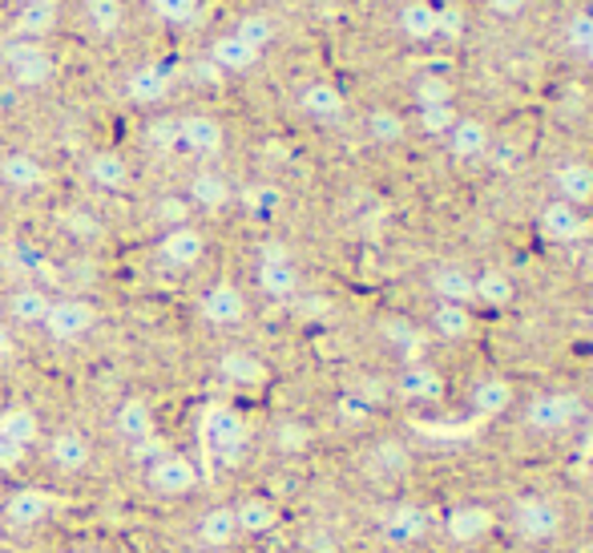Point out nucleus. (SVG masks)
<instances>
[{
	"label": "nucleus",
	"instance_id": "nucleus-1",
	"mask_svg": "<svg viewBox=\"0 0 593 553\" xmlns=\"http://www.w3.org/2000/svg\"><path fill=\"white\" fill-rule=\"evenodd\" d=\"M202 440H206V449H211L223 465H235L250 444L247 416L238 413V408H231V404H214L211 413L202 416Z\"/></svg>",
	"mask_w": 593,
	"mask_h": 553
},
{
	"label": "nucleus",
	"instance_id": "nucleus-2",
	"mask_svg": "<svg viewBox=\"0 0 593 553\" xmlns=\"http://www.w3.org/2000/svg\"><path fill=\"white\" fill-rule=\"evenodd\" d=\"M202 473H198L194 456L186 453H158L146 465V489L161 501H182L190 493H198Z\"/></svg>",
	"mask_w": 593,
	"mask_h": 553
},
{
	"label": "nucleus",
	"instance_id": "nucleus-3",
	"mask_svg": "<svg viewBox=\"0 0 593 553\" xmlns=\"http://www.w3.org/2000/svg\"><path fill=\"white\" fill-rule=\"evenodd\" d=\"M585 420V400L578 392H541L525 408V425L533 432H569Z\"/></svg>",
	"mask_w": 593,
	"mask_h": 553
},
{
	"label": "nucleus",
	"instance_id": "nucleus-4",
	"mask_svg": "<svg viewBox=\"0 0 593 553\" xmlns=\"http://www.w3.org/2000/svg\"><path fill=\"white\" fill-rule=\"evenodd\" d=\"M57 501H53L49 489L41 485H16L9 497H4V509H0V521L13 529V533H33L53 517Z\"/></svg>",
	"mask_w": 593,
	"mask_h": 553
},
{
	"label": "nucleus",
	"instance_id": "nucleus-5",
	"mask_svg": "<svg viewBox=\"0 0 593 553\" xmlns=\"http://www.w3.org/2000/svg\"><path fill=\"white\" fill-rule=\"evenodd\" d=\"M45 336L57 343H77V340H86L89 331L98 327V307L89 300H53L49 303V312H45Z\"/></svg>",
	"mask_w": 593,
	"mask_h": 553
},
{
	"label": "nucleus",
	"instance_id": "nucleus-6",
	"mask_svg": "<svg viewBox=\"0 0 593 553\" xmlns=\"http://www.w3.org/2000/svg\"><path fill=\"white\" fill-rule=\"evenodd\" d=\"M0 61L9 69L21 89H41L53 81V57L41 49L37 41H13V45H4L0 49Z\"/></svg>",
	"mask_w": 593,
	"mask_h": 553
},
{
	"label": "nucleus",
	"instance_id": "nucleus-7",
	"mask_svg": "<svg viewBox=\"0 0 593 553\" xmlns=\"http://www.w3.org/2000/svg\"><path fill=\"white\" fill-rule=\"evenodd\" d=\"M566 526V517L557 509L549 497H521L513 505V529H517L521 538L533 541V545H545V541H553Z\"/></svg>",
	"mask_w": 593,
	"mask_h": 553
},
{
	"label": "nucleus",
	"instance_id": "nucleus-8",
	"mask_svg": "<svg viewBox=\"0 0 593 553\" xmlns=\"http://www.w3.org/2000/svg\"><path fill=\"white\" fill-rule=\"evenodd\" d=\"M231 514H235V526H238V538H267L275 529L283 526V509L275 497L267 493H247V497H238L231 505Z\"/></svg>",
	"mask_w": 593,
	"mask_h": 553
},
{
	"label": "nucleus",
	"instance_id": "nucleus-9",
	"mask_svg": "<svg viewBox=\"0 0 593 553\" xmlns=\"http://www.w3.org/2000/svg\"><path fill=\"white\" fill-rule=\"evenodd\" d=\"M45 461H49V469L65 473V477H77L93 461V444H89V437L81 428H57L49 437V444H45Z\"/></svg>",
	"mask_w": 593,
	"mask_h": 553
},
{
	"label": "nucleus",
	"instance_id": "nucleus-10",
	"mask_svg": "<svg viewBox=\"0 0 593 553\" xmlns=\"http://www.w3.org/2000/svg\"><path fill=\"white\" fill-rule=\"evenodd\" d=\"M198 315H202V324L211 327H238L247 319V295L235 283H214V287L202 291Z\"/></svg>",
	"mask_w": 593,
	"mask_h": 553
},
{
	"label": "nucleus",
	"instance_id": "nucleus-11",
	"mask_svg": "<svg viewBox=\"0 0 593 553\" xmlns=\"http://www.w3.org/2000/svg\"><path fill=\"white\" fill-rule=\"evenodd\" d=\"M158 255H161V263L174 267V271H190V267H198L202 263V255H206V235H202L194 223L170 227L161 235Z\"/></svg>",
	"mask_w": 593,
	"mask_h": 553
},
{
	"label": "nucleus",
	"instance_id": "nucleus-12",
	"mask_svg": "<svg viewBox=\"0 0 593 553\" xmlns=\"http://www.w3.org/2000/svg\"><path fill=\"white\" fill-rule=\"evenodd\" d=\"M440 526H445L448 541H457V545H477V541H484L493 533L496 517H493V509H484V505L465 501V505H452Z\"/></svg>",
	"mask_w": 593,
	"mask_h": 553
},
{
	"label": "nucleus",
	"instance_id": "nucleus-13",
	"mask_svg": "<svg viewBox=\"0 0 593 553\" xmlns=\"http://www.w3.org/2000/svg\"><path fill=\"white\" fill-rule=\"evenodd\" d=\"M178 146L190 150L194 158H214L226 146V129L211 114H186L178 117Z\"/></svg>",
	"mask_w": 593,
	"mask_h": 553
},
{
	"label": "nucleus",
	"instance_id": "nucleus-14",
	"mask_svg": "<svg viewBox=\"0 0 593 553\" xmlns=\"http://www.w3.org/2000/svg\"><path fill=\"white\" fill-rule=\"evenodd\" d=\"M113 432L125 440V444H146L154 432H158V416H154V404L146 396H125L113 413Z\"/></svg>",
	"mask_w": 593,
	"mask_h": 553
},
{
	"label": "nucleus",
	"instance_id": "nucleus-15",
	"mask_svg": "<svg viewBox=\"0 0 593 553\" xmlns=\"http://www.w3.org/2000/svg\"><path fill=\"white\" fill-rule=\"evenodd\" d=\"M194 541L202 545L206 553H223L231 550L238 541V526H235V514H231V505H211V509H202L194 517Z\"/></svg>",
	"mask_w": 593,
	"mask_h": 553
},
{
	"label": "nucleus",
	"instance_id": "nucleus-16",
	"mask_svg": "<svg viewBox=\"0 0 593 553\" xmlns=\"http://www.w3.org/2000/svg\"><path fill=\"white\" fill-rule=\"evenodd\" d=\"M255 279H259L262 295H271V300H291L299 291L295 263H291L287 251H279V247H267V251H262L259 267H255Z\"/></svg>",
	"mask_w": 593,
	"mask_h": 553
},
{
	"label": "nucleus",
	"instance_id": "nucleus-17",
	"mask_svg": "<svg viewBox=\"0 0 593 553\" xmlns=\"http://www.w3.org/2000/svg\"><path fill=\"white\" fill-rule=\"evenodd\" d=\"M219 376L231 388H262L267 376H271V368H267L262 356L247 352V348H231V352L219 356Z\"/></svg>",
	"mask_w": 593,
	"mask_h": 553
},
{
	"label": "nucleus",
	"instance_id": "nucleus-18",
	"mask_svg": "<svg viewBox=\"0 0 593 553\" xmlns=\"http://www.w3.org/2000/svg\"><path fill=\"white\" fill-rule=\"evenodd\" d=\"M49 182V170L25 150H9L0 158V187L16 190V194H33Z\"/></svg>",
	"mask_w": 593,
	"mask_h": 553
},
{
	"label": "nucleus",
	"instance_id": "nucleus-19",
	"mask_svg": "<svg viewBox=\"0 0 593 553\" xmlns=\"http://www.w3.org/2000/svg\"><path fill=\"white\" fill-rule=\"evenodd\" d=\"M433 529V517L424 514L421 505L400 501L392 514L383 517V538L395 541V545H412V541H424Z\"/></svg>",
	"mask_w": 593,
	"mask_h": 553
},
{
	"label": "nucleus",
	"instance_id": "nucleus-20",
	"mask_svg": "<svg viewBox=\"0 0 593 553\" xmlns=\"http://www.w3.org/2000/svg\"><path fill=\"white\" fill-rule=\"evenodd\" d=\"M541 230H545V239H553V242H578L585 239L590 223H585V214H581L578 206L553 199L541 211Z\"/></svg>",
	"mask_w": 593,
	"mask_h": 553
},
{
	"label": "nucleus",
	"instance_id": "nucleus-21",
	"mask_svg": "<svg viewBox=\"0 0 593 553\" xmlns=\"http://www.w3.org/2000/svg\"><path fill=\"white\" fill-rule=\"evenodd\" d=\"M513 400H517V388L505 376H484L469 388V408L477 416H501L513 408Z\"/></svg>",
	"mask_w": 593,
	"mask_h": 553
},
{
	"label": "nucleus",
	"instance_id": "nucleus-22",
	"mask_svg": "<svg viewBox=\"0 0 593 553\" xmlns=\"http://www.w3.org/2000/svg\"><path fill=\"white\" fill-rule=\"evenodd\" d=\"M395 392L404 396V400H416V404H433L445 396V376L428 364H409L400 376H395Z\"/></svg>",
	"mask_w": 593,
	"mask_h": 553
},
{
	"label": "nucleus",
	"instance_id": "nucleus-23",
	"mask_svg": "<svg viewBox=\"0 0 593 553\" xmlns=\"http://www.w3.org/2000/svg\"><path fill=\"white\" fill-rule=\"evenodd\" d=\"M86 174H89V182H93V187L110 190V194H113V190L130 187V162H125L118 150H93V154H89Z\"/></svg>",
	"mask_w": 593,
	"mask_h": 553
},
{
	"label": "nucleus",
	"instance_id": "nucleus-24",
	"mask_svg": "<svg viewBox=\"0 0 593 553\" xmlns=\"http://www.w3.org/2000/svg\"><path fill=\"white\" fill-rule=\"evenodd\" d=\"M125 93H130L134 105H158L170 93V74L161 65H137L130 81H125Z\"/></svg>",
	"mask_w": 593,
	"mask_h": 553
},
{
	"label": "nucleus",
	"instance_id": "nucleus-25",
	"mask_svg": "<svg viewBox=\"0 0 593 553\" xmlns=\"http://www.w3.org/2000/svg\"><path fill=\"white\" fill-rule=\"evenodd\" d=\"M557 194H561V202H569V206H585V202H593V166L590 162H566L557 166Z\"/></svg>",
	"mask_w": 593,
	"mask_h": 553
},
{
	"label": "nucleus",
	"instance_id": "nucleus-26",
	"mask_svg": "<svg viewBox=\"0 0 593 553\" xmlns=\"http://www.w3.org/2000/svg\"><path fill=\"white\" fill-rule=\"evenodd\" d=\"M186 202L198 206V211H223L231 202V182L223 174H214V170H198L190 178V187H186Z\"/></svg>",
	"mask_w": 593,
	"mask_h": 553
},
{
	"label": "nucleus",
	"instance_id": "nucleus-27",
	"mask_svg": "<svg viewBox=\"0 0 593 553\" xmlns=\"http://www.w3.org/2000/svg\"><path fill=\"white\" fill-rule=\"evenodd\" d=\"M299 105H303V114L315 117V122L344 117V93H339L332 81H311V86L299 93Z\"/></svg>",
	"mask_w": 593,
	"mask_h": 553
},
{
	"label": "nucleus",
	"instance_id": "nucleus-28",
	"mask_svg": "<svg viewBox=\"0 0 593 553\" xmlns=\"http://www.w3.org/2000/svg\"><path fill=\"white\" fill-rule=\"evenodd\" d=\"M448 150L457 154V158H481L489 150V126H484L481 117H457V126L448 129Z\"/></svg>",
	"mask_w": 593,
	"mask_h": 553
},
{
	"label": "nucleus",
	"instance_id": "nucleus-29",
	"mask_svg": "<svg viewBox=\"0 0 593 553\" xmlns=\"http://www.w3.org/2000/svg\"><path fill=\"white\" fill-rule=\"evenodd\" d=\"M433 291L440 295V303H460V307H469L477 300V291H472V275L465 267H436L433 271Z\"/></svg>",
	"mask_w": 593,
	"mask_h": 553
},
{
	"label": "nucleus",
	"instance_id": "nucleus-30",
	"mask_svg": "<svg viewBox=\"0 0 593 553\" xmlns=\"http://www.w3.org/2000/svg\"><path fill=\"white\" fill-rule=\"evenodd\" d=\"M211 61L223 69V74H247L250 65L259 61V49H250L247 41H238L235 33H226L211 45Z\"/></svg>",
	"mask_w": 593,
	"mask_h": 553
},
{
	"label": "nucleus",
	"instance_id": "nucleus-31",
	"mask_svg": "<svg viewBox=\"0 0 593 553\" xmlns=\"http://www.w3.org/2000/svg\"><path fill=\"white\" fill-rule=\"evenodd\" d=\"M49 295L41 287H16L13 295H9V315H13L16 324L25 327H41L45 324V312H49Z\"/></svg>",
	"mask_w": 593,
	"mask_h": 553
},
{
	"label": "nucleus",
	"instance_id": "nucleus-32",
	"mask_svg": "<svg viewBox=\"0 0 593 553\" xmlns=\"http://www.w3.org/2000/svg\"><path fill=\"white\" fill-rule=\"evenodd\" d=\"M400 29H404L412 41L436 37V33H440L436 4H428V0H412V4H404V9H400Z\"/></svg>",
	"mask_w": 593,
	"mask_h": 553
},
{
	"label": "nucleus",
	"instance_id": "nucleus-33",
	"mask_svg": "<svg viewBox=\"0 0 593 553\" xmlns=\"http://www.w3.org/2000/svg\"><path fill=\"white\" fill-rule=\"evenodd\" d=\"M472 291H477V300L489 303V307H508L513 295H517V291H513V279H508L505 271H496V267L472 275Z\"/></svg>",
	"mask_w": 593,
	"mask_h": 553
},
{
	"label": "nucleus",
	"instance_id": "nucleus-34",
	"mask_svg": "<svg viewBox=\"0 0 593 553\" xmlns=\"http://www.w3.org/2000/svg\"><path fill=\"white\" fill-rule=\"evenodd\" d=\"M433 327L436 336H445V340H465V336H472V312L460 307V303H436Z\"/></svg>",
	"mask_w": 593,
	"mask_h": 553
},
{
	"label": "nucleus",
	"instance_id": "nucleus-35",
	"mask_svg": "<svg viewBox=\"0 0 593 553\" xmlns=\"http://www.w3.org/2000/svg\"><path fill=\"white\" fill-rule=\"evenodd\" d=\"M53 21H57V4L53 0H29L21 16H16V33L25 41H37L41 33H49Z\"/></svg>",
	"mask_w": 593,
	"mask_h": 553
},
{
	"label": "nucleus",
	"instance_id": "nucleus-36",
	"mask_svg": "<svg viewBox=\"0 0 593 553\" xmlns=\"http://www.w3.org/2000/svg\"><path fill=\"white\" fill-rule=\"evenodd\" d=\"M271 437H275V449L283 456H299L311 449V428L303 425V420H279Z\"/></svg>",
	"mask_w": 593,
	"mask_h": 553
},
{
	"label": "nucleus",
	"instance_id": "nucleus-37",
	"mask_svg": "<svg viewBox=\"0 0 593 553\" xmlns=\"http://www.w3.org/2000/svg\"><path fill=\"white\" fill-rule=\"evenodd\" d=\"M368 134L371 142H380V146H395V142L409 134V126H404V117L395 114V110H371Z\"/></svg>",
	"mask_w": 593,
	"mask_h": 553
},
{
	"label": "nucleus",
	"instance_id": "nucleus-38",
	"mask_svg": "<svg viewBox=\"0 0 593 553\" xmlns=\"http://www.w3.org/2000/svg\"><path fill=\"white\" fill-rule=\"evenodd\" d=\"M86 16L98 33H118L125 21V9L122 0H86Z\"/></svg>",
	"mask_w": 593,
	"mask_h": 553
},
{
	"label": "nucleus",
	"instance_id": "nucleus-39",
	"mask_svg": "<svg viewBox=\"0 0 593 553\" xmlns=\"http://www.w3.org/2000/svg\"><path fill=\"white\" fill-rule=\"evenodd\" d=\"M457 105L448 101V105H421V126L424 134H433V138H448V129L457 126Z\"/></svg>",
	"mask_w": 593,
	"mask_h": 553
},
{
	"label": "nucleus",
	"instance_id": "nucleus-40",
	"mask_svg": "<svg viewBox=\"0 0 593 553\" xmlns=\"http://www.w3.org/2000/svg\"><path fill=\"white\" fill-rule=\"evenodd\" d=\"M149 4H154V13H158L166 25H194L198 13H202L198 0H149Z\"/></svg>",
	"mask_w": 593,
	"mask_h": 553
},
{
	"label": "nucleus",
	"instance_id": "nucleus-41",
	"mask_svg": "<svg viewBox=\"0 0 593 553\" xmlns=\"http://www.w3.org/2000/svg\"><path fill=\"white\" fill-rule=\"evenodd\" d=\"M235 37L238 41H247V45H250V49H267V45H271V37H275V25H271V21H267V16H259V13H255V16H243V21H238V25H235Z\"/></svg>",
	"mask_w": 593,
	"mask_h": 553
},
{
	"label": "nucleus",
	"instance_id": "nucleus-42",
	"mask_svg": "<svg viewBox=\"0 0 593 553\" xmlns=\"http://www.w3.org/2000/svg\"><path fill=\"white\" fill-rule=\"evenodd\" d=\"M416 101H421V105H448V101H452V89H448L445 77H424L421 86H416Z\"/></svg>",
	"mask_w": 593,
	"mask_h": 553
},
{
	"label": "nucleus",
	"instance_id": "nucleus-43",
	"mask_svg": "<svg viewBox=\"0 0 593 553\" xmlns=\"http://www.w3.org/2000/svg\"><path fill=\"white\" fill-rule=\"evenodd\" d=\"M566 41L573 45L578 53H585V45L593 41V16L590 13H578L573 21L566 25Z\"/></svg>",
	"mask_w": 593,
	"mask_h": 553
},
{
	"label": "nucleus",
	"instance_id": "nucleus-44",
	"mask_svg": "<svg viewBox=\"0 0 593 553\" xmlns=\"http://www.w3.org/2000/svg\"><path fill=\"white\" fill-rule=\"evenodd\" d=\"M149 142L158 146V150H178V117H161L149 126Z\"/></svg>",
	"mask_w": 593,
	"mask_h": 553
},
{
	"label": "nucleus",
	"instance_id": "nucleus-45",
	"mask_svg": "<svg viewBox=\"0 0 593 553\" xmlns=\"http://www.w3.org/2000/svg\"><path fill=\"white\" fill-rule=\"evenodd\" d=\"M383 336L400 348V352H409V348H416L421 343V336H416V327L404 324V319H392V324H383Z\"/></svg>",
	"mask_w": 593,
	"mask_h": 553
},
{
	"label": "nucleus",
	"instance_id": "nucleus-46",
	"mask_svg": "<svg viewBox=\"0 0 593 553\" xmlns=\"http://www.w3.org/2000/svg\"><path fill=\"white\" fill-rule=\"evenodd\" d=\"M158 218L166 223V230H170V227H182V223H190V202H182V199H161Z\"/></svg>",
	"mask_w": 593,
	"mask_h": 553
},
{
	"label": "nucleus",
	"instance_id": "nucleus-47",
	"mask_svg": "<svg viewBox=\"0 0 593 553\" xmlns=\"http://www.w3.org/2000/svg\"><path fill=\"white\" fill-rule=\"evenodd\" d=\"M21 461H25V444H21L13 432H4V437H0V469H16Z\"/></svg>",
	"mask_w": 593,
	"mask_h": 553
},
{
	"label": "nucleus",
	"instance_id": "nucleus-48",
	"mask_svg": "<svg viewBox=\"0 0 593 553\" xmlns=\"http://www.w3.org/2000/svg\"><path fill=\"white\" fill-rule=\"evenodd\" d=\"M339 416H344V420H363V416H368V404L356 400V396H344V400H339Z\"/></svg>",
	"mask_w": 593,
	"mask_h": 553
},
{
	"label": "nucleus",
	"instance_id": "nucleus-49",
	"mask_svg": "<svg viewBox=\"0 0 593 553\" xmlns=\"http://www.w3.org/2000/svg\"><path fill=\"white\" fill-rule=\"evenodd\" d=\"M275 202H279V190H271V187L255 190V206H259V211H271Z\"/></svg>",
	"mask_w": 593,
	"mask_h": 553
},
{
	"label": "nucleus",
	"instance_id": "nucleus-50",
	"mask_svg": "<svg viewBox=\"0 0 593 553\" xmlns=\"http://www.w3.org/2000/svg\"><path fill=\"white\" fill-rule=\"evenodd\" d=\"M525 4H529V0H493V9L501 16H517L521 9H525Z\"/></svg>",
	"mask_w": 593,
	"mask_h": 553
},
{
	"label": "nucleus",
	"instance_id": "nucleus-51",
	"mask_svg": "<svg viewBox=\"0 0 593 553\" xmlns=\"http://www.w3.org/2000/svg\"><path fill=\"white\" fill-rule=\"evenodd\" d=\"M13 356V331L0 324V360H9Z\"/></svg>",
	"mask_w": 593,
	"mask_h": 553
},
{
	"label": "nucleus",
	"instance_id": "nucleus-52",
	"mask_svg": "<svg viewBox=\"0 0 593 553\" xmlns=\"http://www.w3.org/2000/svg\"><path fill=\"white\" fill-rule=\"evenodd\" d=\"M65 553H110L105 545H74V550H65Z\"/></svg>",
	"mask_w": 593,
	"mask_h": 553
},
{
	"label": "nucleus",
	"instance_id": "nucleus-53",
	"mask_svg": "<svg viewBox=\"0 0 593 553\" xmlns=\"http://www.w3.org/2000/svg\"><path fill=\"white\" fill-rule=\"evenodd\" d=\"M585 61L593 65V41H590V45H585Z\"/></svg>",
	"mask_w": 593,
	"mask_h": 553
}]
</instances>
